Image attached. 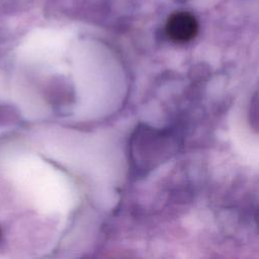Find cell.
Segmentation results:
<instances>
[{
	"label": "cell",
	"instance_id": "cell-1",
	"mask_svg": "<svg viewBox=\"0 0 259 259\" xmlns=\"http://www.w3.org/2000/svg\"><path fill=\"white\" fill-rule=\"evenodd\" d=\"M165 31L167 36L175 42H187L198 32V22L189 12L179 11L171 14L167 19Z\"/></svg>",
	"mask_w": 259,
	"mask_h": 259
}]
</instances>
